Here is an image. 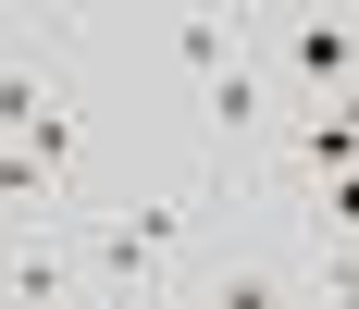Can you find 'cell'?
Listing matches in <instances>:
<instances>
[{"instance_id": "obj_6", "label": "cell", "mask_w": 359, "mask_h": 309, "mask_svg": "<svg viewBox=\"0 0 359 309\" xmlns=\"http://www.w3.org/2000/svg\"><path fill=\"white\" fill-rule=\"evenodd\" d=\"M111 309H198L186 284H149V297H111Z\"/></svg>"}, {"instance_id": "obj_2", "label": "cell", "mask_w": 359, "mask_h": 309, "mask_svg": "<svg viewBox=\"0 0 359 309\" xmlns=\"http://www.w3.org/2000/svg\"><path fill=\"white\" fill-rule=\"evenodd\" d=\"M248 50L285 111H334L359 87V13H248Z\"/></svg>"}, {"instance_id": "obj_3", "label": "cell", "mask_w": 359, "mask_h": 309, "mask_svg": "<svg viewBox=\"0 0 359 309\" xmlns=\"http://www.w3.org/2000/svg\"><path fill=\"white\" fill-rule=\"evenodd\" d=\"M174 62L198 87H223V74L248 62V13H174Z\"/></svg>"}, {"instance_id": "obj_4", "label": "cell", "mask_w": 359, "mask_h": 309, "mask_svg": "<svg viewBox=\"0 0 359 309\" xmlns=\"http://www.w3.org/2000/svg\"><path fill=\"white\" fill-rule=\"evenodd\" d=\"M87 50V25L74 13H0V74H25V62H74Z\"/></svg>"}, {"instance_id": "obj_5", "label": "cell", "mask_w": 359, "mask_h": 309, "mask_svg": "<svg viewBox=\"0 0 359 309\" xmlns=\"http://www.w3.org/2000/svg\"><path fill=\"white\" fill-rule=\"evenodd\" d=\"M285 247H297V284L323 309H359V247H334V235H285Z\"/></svg>"}, {"instance_id": "obj_7", "label": "cell", "mask_w": 359, "mask_h": 309, "mask_svg": "<svg viewBox=\"0 0 359 309\" xmlns=\"http://www.w3.org/2000/svg\"><path fill=\"white\" fill-rule=\"evenodd\" d=\"M0 309H13V247H0Z\"/></svg>"}, {"instance_id": "obj_1", "label": "cell", "mask_w": 359, "mask_h": 309, "mask_svg": "<svg viewBox=\"0 0 359 309\" xmlns=\"http://www.w3.org/2000/svg\"><path fill=\"white\" fill-rule=\"evenodd\" d=\"M211 198H223V161L198 173V186H174V198H74V210H62V235H74V273H87V309L174 284V260L198 247Z\"/></svg>"}]
</instances>
